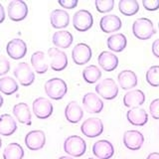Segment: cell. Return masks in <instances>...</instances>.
<instances>
[{"instance_id": "obj_1", "label": "cell", "mask_w": 159, "mask_h": 159, "mask_svg": "<svg viewBox=\"0 0 159 159\" xmlns=\"http://www.w3.org/2000/svg\"><path fill=\"white\" fill-rule=\"evenodd\" d=\"M45 93L54 101H60L68 93L67 83L63 79L60 78H52L45 83L44 86Z\"/></svg>"}, {"instance_id": "obj_2", "label": "cell", "mask_w": 159, "mask_h": 159, "mask_svg": "<svg viewBox=\"0 0 159 159\" xmlns=\"http://www.w3.org/2000/svg\"><path fill=\"white\" fill-rule=\"evenodd\" d=\"M64 151L71 157H81L87 150V142L79 135H70L64 141Z\"/></svg>"}, {"instance_id": "obj_3", "label": "cell", "mask_w": 159, "mask_h": 159, "mask_svg": "<svg viewBox=\"0 0 159 159\" xmlns=\"http://www.w3.org/2000/svg\"><path fill=\"white\" fill-rule=\"evenodd\" d=\"M132 33L139 40H149L156 33V30L150 19L141 17L133 22Z\"/></svg>"}, {"instance_id": "obj_4", "label": "cell", "mask_w": 159, "mask_h": 159, "mask_svg": "<svg viewBox=\"0 0 159 159\" xmlns=\"http://www.w3.org/2000/svg\"><path fill=\"white\" fill-rule=\"evenodd\" d=\"M96 93L99 98H102L107 101L114 99L118 94V86L116 81L111 78L102 80L96 86Z\"/></svg>"}, {"instance_id": "obj_5", "label": "cell", "mask_w": 159, "mask_h": 159, "mask_svg": "<svg viewBox=\"0 0 159 159\" xmlns=\"http://www.w3.org/2000/svg\"><path fill=\"white\" fill-rule=\"evenodd\" d=\"M13 74L18 83L23 87L31 86L35 81V73L30 67V65L26 62L19 63L15 67Z\"/></svg>"}, {"instance_id": "obj_6", "label": "cell", "mask_w": 159, "mask_h": 159, "mask_svg": "<svg viewBox=\"0 0 159 159\" xmlns=\"http://www.w3.org/2000/svg\"><path fill=\"white\" fill-rule=\"evenodd\" d=\"M29 9L27 3L23 0H12L7 6V15L10 20L14 22H20L27 17Z\"/></svg>"}, {"instance_id": "obj_7", "label": "cell", "mask_w": 159, "mask_h": 159, "mask_svg": "<svg viewBox=\"0 0 159 159\" xmlns=\"http://www.w3.org/2000/svg\"><path fill=\"white\" fill-rule=\"evenodd\" d=\"M93 17L92 13L86 9H81L74 14L73 26L79 32H87L93 27Z\"/></svg>"}, {"instance_id": "obj_8", "label": "cell", "mask_w": 159, "mask_h": 159, "mask_svg": "<svg viewBox=\"0 0 159 159\" xmlns=\"http://www.w3.org/2000/svg\"><path fill=\"white\" fill-rule=\"evenodd\" d=\"M48 59L51 69L55 72L64 71L68 67L67 54L56 47L50 48L48 50Z\"/></svg>"}, {"instance_id": "obj_9", "label": "cell", "mask_w": 159, "mask_h": 159, "mask_svg": "<svg viewBox=\"0 0 159 159\" xmlns=\"http://www.w3.org/2000/svg\"><path fill=\"white\" fill-rule=\"evenodd\" d=\"M32 111L37 118L47 119L53 114L54 107L50 99L40 97L34 99L32 103Z\"/></svg>"}, {"instance_id": "obj_10", "label": "cell", "mask_w": 159, "mask_h": 159, "mask_svg": "<svg viewBox=\"0 0 159 159\" xmlns=\"http://www.w3.org/2000/svg\"><path fill=\"white\" fill-rule=\"evenodd\" d=\"M81 131L89 138L98 137L103 132V122L98 117H89L82 123Z\"/></svg>"}, {"instance_id": "obj_11", "label": "cell", "mask_w": 159, "mask_h": 159, "mask_svg": "<svg viewBox=\"0 0 159 159\" xmlns=\"http://www.w3.org/2000/svg\"><path fill=\"white\" fill-rule=\"evenodd\" d=\"M93 56V50L86 43H79L72 50V59L79 66L88 64Z\"/></svg>"}, {"instance_id": "obj_12", "label": "cell", "mask_w": 159, "mask_h": 159, "mask_svg": "<svg viewBox=\"0 0 159 159\" xmlns=\"http://www.w3.org/2000/svg\"><path fill=\"white\" fill-rule=\"evenodd\" d=\"M25 145L32 151H38L46 144V134L43 130L35 129L29 131L25 136Z\"/></svg>"}, {"instance_id": "obj_13", "label": "cell", "mask_w": 159, "mask_h": 159, "mask_svg": "<svg viewBox=\"0 0 159 159\" xmlns=\"http://www.w3.org/2000/svg\"><path fill=\"white\" fill-rule=\"evenodd\" d=\"M6 53L13 60L22 59L27 54V44L20 38L10 40L6 45Z\"/></svg>"}, {"instance_id": "obj_14", "label": "cell", "mask_w": 159, "mask_h": 159, "mask_svg": "<svg viewBox=\"0 0 159 159\" xmlns=\"http://www.w3.org/2000/svg\"><path fill=\"white\" fill-rule=\"evenodd\" d=\"M123 144L127 149L132 151L139 150L144 143V136L143 134L135 130V129H131V130H127L123 133Z\"/></svg>"}, {"instance_id": "obj_15", "label": "cell", "mask_w": 159, "mask_h": 159, "mask_svg": "<svg viewBox=\"0 0 159 159\" xmlns=\"http://www.w3.org/2000/svg\"><path fill=\"white\" fill-rule=\"evenodd\" d=\"M83 107L89 113H101L103 109V102L97 93H87L83 97Z\"/></svg>"}, {"instance_id": "obj_16", "label": "cell", "mask_w": 159, "mask_h": 159, "mask_svg": "<svg viewBox=\"0 0 159 159\" xmlns=\"http://www.w3.org/2000/svg\"><path fill=\"white\" fill-rule=\"evenodd\" d=\"M93 153L98 159H111L114 154L113 144L107 139L98 140L93 145Z\"/></svg>"}, {"instance_id": "obj_17", "label": "cell", "mask_w": 159, "mask_h": 159, "mask_svg": "<svg viewBox=\"0 0 159 159\" xmlns=\"http://www.w3.org/2000/svg\"><path fill=\"white\" fill-rule=\"evenodd\" d=\"M99 27L103 33H114L120 30L122 27L121 19L114 14H108L102 16L99 20Z\"/></svg>"}, {"instance_id": "obj_18", "label": "cell", "mask_w": 159, "mask_h": 159, "mask_svg": "<svg viewBox=\"0 0 159 159\" xmlns=\"http://www.w3.org/2000/svg\"><path fill=\"white\" fill-rule=\"evenodd\" d=\"M145 102V94L141 89H131L123 97V104L128 108L139 107Z\"/></svg>"}, {"instance_id": "obj_19", "label": "cell", "mask_w": 159, "mask_h": 159, "mask_svg": "<svg viewBox=\"0 0 159 159\" xmlns=\"http://www.w3.org/2000/svg\"><path fill=\"white\" fill-rule=\"evenodd\" d=\"M13 116L17 120L26 125H31L32 124V114L30 107L26 102H19L16 103L12 108Z\"/></svg>"}, {"instance_id": "obj_20", "label": "cell", "mask_w": 159, "mask_h": 159, "mask_svg": "<svg viewBox=\"0 0 159 159\" xmlns=\"http://www.w3.org/2000/svg\"><path fill=\"white\" fill-rule=\"evenodd\" d=\"M64 113L70 123H78L84 117V109L76 101H72L67 104Z\"/></svg>"}, {"instance_id": "obj_21", "label": "cell", "mask_w": 159, "mask_h": 159, "mask_svg": "<svg viewBox=\"0 0 159 159\" xmlns=\"http://www.w3.org/2000/svg\"><path fill=\"white\" fill-rule=\"evenodd\" d=\"M98 63L103 71L112 72L118 67V58L111 52L102 51L98 57Z\"/></svg>"}, {"instance_id": "obj_22", "label": "cell", "mask_w": 159, "mask_h": 159, "mask_svg": "<svg viewBox=\"0 0 159 159\" xmlns=\"http://www.w3.org/2000/svg\"><path fill=\"white\" fill-rule=\"evenodd\" d=\"M31 65L34 71L39 75L46 74L49 69V59L43 51H37L32 54Z\"/></svg>"}, {"instance_id": "obj_23", "label": "cell", "mask_w": 159, "mask_h": 159, "mask_svg": "<svg viewBox=\"0 0 159 159\" xmlns=\"http://www.w3.org/2000/svg\"><path fill=\"white\" fill-rule=\"evenodd\" d=\"M117 82L119 87L124 91L135 88L138 84L136 74L131 70H123L117 76Z\"/></svg>"}, {"instance_id": "obj_24", "label": "cell", "mask_w": 159, "mask_h": 159, "mask_svg": "<svg viewBox=\"0 0 159 159\" xmlns=\"http://www.w3.org/2000/svg\"><path fill=\"white\" fill-rule=\"evenodd\" d=\"M126 118L128 122L134 126H143L148 121V113L141 107L130 108L126 112Z\"/></svg>"}, {"instance_id": "obj_25", "label": "cell", "mask_w": 159, "mask_h": 159, "mask_svg": "<svg viewBox=\"0 0 159 159\" xmlns=\"http://www.w3.org/2000/svg\"><path fill=\"white\" fill-rule=\"evenodd\" d=\"M50 22L55 29H64L70 24V15L64 9H55L50 14Z\"/></svg>"}, {"instance_id": "obj_26", "label": "cell", "mask_w": 159, "mask_h": 159, "mask_svg": "<svg viewBox=\"0 0 159 159\" xmlns=\"http://www.w3.org/2000/svg\"><path fill=\"white\" fill-rule=\"evenodd\" d=\"M74 37L71 32L66 31V30H60L53 34L52 36V43L54 46L58 49H68L71 47L73 44Z\"/></svg>"}, {"instance_id": "obj_27", "label": "cell", "mask_w": 159, "mask_h": 159, "mask_svg": "<svg viewBox=\"0 0 159 159\" xmlns=\"http://www.w3.org/2000/svg\"><path fill=\"white\" fill-rule=\"evenodd\" d=\"M17 130V122L11 114L4 113L0 116V135L10 136Z\"/></svg>"}, {"instance_id": "obj_28", "label": "cell", "mask_w": 159, "mask_h": 159, "mask_svg": "<svg viewBox=\"0 0 159 159\" xmlns=\"http://www.w3.org/2000/svg\"><path fill=\"white\" fill-rule=\"evenodd\" d=\"M107 45L108 49L112 52L120 53L126 48L127 39L122 33H116L111 35L107 40Z\"/></svg>"}, {"instance_id": "obj_29", "label": "cell", "mask_w": 159, "mask_h": 159, "mask_svg": "<svg viewBox=\"0 0 159 159\" xmlns=\"http://www.w3.org/2000/svg\"><path fill=\"white\" fill-rule=\"evenodd\" d=\"M19 89L18 83L12 77L5 76L0 78V93L5 96H11Z\"/></svg>"}, {"instance_id": "obj_30", "label": "cell", "mask_w": 159, "mask_h": 159, "mask_svg": "<svg viewBox=\"0 0 159 159\" xmlns=\"http://www.w3.org/2000/svg\"><path fill=\"white\" fill-rule=\"evenodd\" d=\"M102 76V70L96 65H89L83 70V78L88 84H94L98 82Z\"/></svg>"}, {"instance_id": "obj_31", "label": "cell", "mask_w": 159, "mask_h": 159, "mask_svg": "<svg viewBox=\"0 0 159 159\" xmlns=\"http://www.w3.org/2000/svg\"><path fill=\"white\" fill-rule=\"evenodd\" d=\"M24 155L23 147L17 142L9 143L3 151V159H23Z\"/></svg>"}, {"instance_id": "obj_32", "label": "cell", "mask_w": 159, "mask_h": 159, "mask_svg": "<svg viewBox=\"0 0 159 159\" xmlns=\"http://www.w3.org/2000/svg\"><path fill=\"white\" fill-rule=\"evenodd\" d=\"M118 9L125 16H133L139 11V4L136 0H120L118 2Z\"/></svg>"}, {"instance_id": "obj_33", "label": "cell", "mask_w": 159, "mask_h": 159, "mask_svg": "<svg viewBox=\"0 0 159 159\" xmlns=\"http://www.w3.org/2000/svg\"><path fill=\"white\" fill-rule=\"evenodd\" d=\"M145 79L148 84L153 88L159 87V66H151L147 70Z\"/></svg>"}, {"instance_id": "obj_34", "label": "cell", "mask_w": 159, "mask_h": 159, "mask_svg": "<svg viewBox=\"0 0 159 159\" xmlns=\"http://www.w3.org/2000/svg\"><path fill=\"white\" fill-rule=\"evenodd\" d=\"M94 5L99 13H108L114 7V0H96Z\"/></svg>"}, {"instance_id": "obj_35", "label": "cell", "mask_w": 159, "mask_h": 159, "mask_svg": "<svg viewBox=\"0 0 159 159\" xmlns=\"http://www.w3.org/2000/svg\"><path fill=\"white\" fill-rule=\"evenodd\" d=\"M149 112L154 119H159V98H155L149 104Z\"/></svg>"}, {"instance_id": "obj_36", "label": "cell", "mask_w": 159, "mask_h": 159, "mask_svg": "<svg viewBox=\"0 0 159 159\" xmlns=\"http://www.w3.org/2000/svg\"><path fill=\"white\" fill-rule=\"evenodd\" d=\"M142 5L147 11H156L159 9V0H142Z\"/></svg>"}, {"instance_id": "obj_37", "label": "cell", "mask_w": 159, "mask_h": 159, "mask_svg": "<svg viewBox=\"0 0 159 159\" xmlns=\"http://www.w3.org/2000/svg\"><path fill=\"white\" fill-rule=\"evenodd\" d=\"M10 71V62L4 56H0V77L6 75Z\"/></svg>"}, {"instance_id": "obj_38", "label": "cell", "mask_w": 159, "mask_h": 159, "mask_svg": "<svg viewBox=\"0 0 159 159\" xmlns=\"http://www.w3.org/2000/svg\"><path fill=\"white\" fill-rule=\"evenodd\" d=\"M58 3L65 9H74L78 6L79 1L78 0H59Z\"/></svg>"}, {"instance_id": "obj_39", "label": "cell", "mask_w": 159, "mask_h": 159, "mask_svg": "<svg viewBox=\"0 0 159 159\" xmlns=\"http://www.w3.org/2000/svg\"><path fill=\"white\" fill-rule=\"evenodd\" d=\"M152 53L154 56L159 59V39H156L152 43Z\"/></svg>"}, {"instance_id": "obj_40", "label": "cell", "mask_w": 159, "mask_h": 159, "mask_svg": "<svg viewBox=\"0 0 159 159\" xmlns=\"http://www.w3.org/2000/svg\"><path fill=\"white\" fill-rule=\"evenodd\" d=\"M5 17H6V14H5V9L3 7V5L0 3V24L4 22Z\"/></svg>"}, {"instance_id": "obj_41", "label": "cell", "mask_w": 159, "mask_h": 159, "mask_svg": "<svg viewBox=\"0 0 159 159\" xmlns=\"http://www.w3.org/2000/svg\"><path fill=\"white\" fill-rule=\"evenodd\" d=\"M146 159H159V152H152L148 154Z\"/></svg>"}, {"instance_id": "obj_42", "label": "cell", "mask_w": 159, "mask_h": 159, "mask_svg": "<svg viewBox=\"0 0 159 159\" xmlns=\"http://www.w3.org/2000/svg\"><path fill=\"white\" fill-rule=\"evenodd\" d=\"M3 102H4V99H3V97L1 96V93H0V108L2 107L3 106Z\"/></svg>"}, {"instance_id": "obj_43", "label": "cell", "mask_w": 159, "mask_h": 159, "mask_svg": "<svg viewBox=\"0 0 159 159\" xmlns=\"http://www.w3.org/2000/svg\"><path fill=\"white\" fill-rule=\"evenodd\" d=\"M58 159H74V158L71 157V156H69V155H66V156H61V157H59Z\"/></svg>"}, {"instance_id": "obj_44", "label": "cell", "mask_w": 159, "mask_h": 159, "mask_svg": "<svg viewBox=\"0 0 159 159\" xmlns=\"http://www.w3.org/2000/svg\"><path fill=\"white\" fill-rule=\"evenodd\" d=\"M1 146H2V139L0 137V148H1Z\"/></svg>"}, {"instance_id": "obj_45", "label": "cell", "mask_w": 159, "mask_h": 159, "mask_svg": "<svg viewBox=\"0 0 159 159\" xmlns=\"http://www.w3.org/2000/svg\"><path fill=\"white\" fill-rule=\"evenodd\" d=\"M88 159H96V158H93V157H89V158H88Z\"/></svg>"}, {"instance_id": "obj_46", "label": "cell", "mask_w": 159, "mask_h": 159, "mask_svg": "<svg viewBox=\"0 0 159 159\" xmlns=\"http://www.w3.org/2000/svg\"><path fill=\"white\" fill-rule=\"evenodd\" d=\"M158 31H159V22H158Z\"/></svg>"}]
</instances>
